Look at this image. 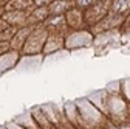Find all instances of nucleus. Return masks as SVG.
Returning <instances> with one entry per match:
<instances>
[{
    "instance_id": "13",
    "label": "nucleus",
    "mask_w": 130,
    "mask_h": 129,
    "mask_svg": "<svg viewBox=\"0 0 130 129\" xmlns=\"http://www.w3.org/2000/svg\"><path fill=\"white\" fill-rule=\"evenodd\" d=\"M11 0H0V8H6Z\"/></svg>"
},
{
    "instance_id": "7",
    "label": "nucleus",
    "mask_w": 130,
    "mask_h": 129,
    "mask_svg": "<svg viewBox=\"0 0 130 129\" xmlns=\"http://www.w3.org/2000/svg\"><path fill=\"white\" fill-rule=\"evenodd\" d=\"M60 45H62V39H60L59 36H51V37H48V41H46L45 51H53V50H57Z\"/></svg>"
},
{
    "instance_id": "5",
    "label": "nucleus",
    "mask_w": 130,
    "mask_h": 129,
    "mask_svg": "<svg viewBox=\"0 0 130 129\" xmlns=\"http://www.w3.org/2000/svg\"><path fill=\"white\" fill-rule=\"evenodd\" d=\"M31 6H34V0H11L6 6V11H9V9H23V11H26Z\"/></svg>"
},
{
    "instance_id": "9",
    "label": "nucleus",
    "mask_w": 130,
    "mask_h": 129,
    "mask_svg": "<svg viewBox=\"0 0 130 129\" xmlns=\"http://www.w3.org/2000/svg\"><path fill=\"white\" fill-rule=\"evenodd\" d=\"M9 48H11V42H0V55H3Z\"/></svg>"
},
{
    "instance_id": "3",
    "label": "nucleus",
    "mask_w": 130,
    "mask_h": 129,
    "mask_svg": "<svg viewBox=\"0 0 130 129\" xmlns=\"http://www.w3.org/2000/svg\"><path fill=\"white\" fill-rule=\"evenodd\" d=\"M50 16V11H48V6H36L34 11H31L28 19H26V25L29 23H34V22H40L43 20L45 17Z\"/></svg>"
},
{
    "instance_id": "2",
    "label": "nucleus",
    "mask_w": 130,
    "mask_h": 129,
    "mask_svg": "<svg viewBox=\"0 0 130 129\" xmlns=\"http://www.w3.org/2000/svg\"><path fill=\"white\" fill-rule=\"evenodd\" d=\"M71 6H73V0H53L48 5V11H50V16H60L62 12L70 11Z\"/></svg>"
},
{
    "instance_id": "4",
    "label": "nucleus",
    "mask_w": 130,
    "mask_h": 129,
    "mask_svg": "<svg viewBox=\"0 0 130 129\" xmlns=\"http://www.w3.org/2000/svg\"><path fill=\"white\" fill-rule=\"evenodd\" d=\"M34 30L32 27H25V30H17V33H15L14 39L11 41V47L15 48V50H19V48L22 47V41L28 39L29 34H31V31Z\"/></svg>"
},
{
    "instance_id": "6",
    "label": "nucleus",
    "mask_w": 130,
    "mask_h": 129,
    "mask_svg": "<svg viewBox=\"0 0 130 129\" xmlns=\"http://www.w3.org/2000/svg\"><path fill=\"white\" fill-rule=\"evenodd\" d=\"M17 27H8L6 30H3L2 33H0V42H11L17 33Z\"/></svg>"
},
{
    "instance_id": "10",
    "label": "nucleus",
    "mask_w": 130,
    "mask_h": 129,
    "mask_svg": "<svg viewBox=\"0 0 130 129\" xmlns=\"http://www.w3.org/2000/svg\"><path fill=\"white\" fill-rule=\"evenodd\" d=\"M53 0H34V6H48Z\"/></svg>"
},
{
    "instance_id": "11",
    "label": "nucleus",
    "mask_w": 130,
    "mask_h": 129,
    "mask_svg": "<svg viewBox=\"0 0 130 129\" xmlns=\"http://www.w3.org/2000/svg\"><path fill=\"white\" fill-rule=\"evenodd\" d=\"M8 27H11V25H9V23H8V22H6V20L2 17V19H0V33H2L3 30H6Z\"/></svg>"
},
{
    "instance_id": "8",
    "label": "nucleus",
    "mask_w": 130,
    "mask_h": 129,
    "mask_svg": "<svg viewBox=\"0 0 130 129\" xmlns=\"http://www.w3.org/2000/svg\"><path fill=\"white\" fill-rule=\"evenodd\" d=\"M128 8H130V0H116L113 3V11L115 12H124Z\"/></svg>"
},
{
    "instance_id": "12",
    "label": "nucleus",
    "mask_w": 130,
    "mask_h": 129,
    "mask_svg": "<svg viewBox=\"0 0 130 129\" xmlns=\"http://www.w3.org/2000/svg\"><path fill=\"white\" fill-rule=\"evenodd\" d=\"M93 2H96V0H79V5H90Z\"/></svg>"
},
{
    "instance_id": "1",
    "label": "nucleus",
    "mask_w": 130,
    "mask_h": 129,
    "mask_svg": "<svg viewBox=\"0 0 130 129\" xmlns=\"http://www.w3.org/2000/svg\"><path fill=\"white\" fill-rule=\"evenodd\" d=\"M29 12L28 11H23V9H12V11H6L3 14V19L12 25V27H22V25H26V19H28Z\"/></svg>"
}]
</instances>
